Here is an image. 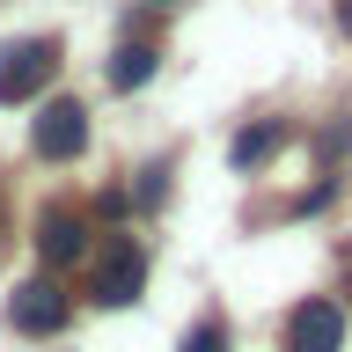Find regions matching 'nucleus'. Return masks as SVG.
Returning <instances> with one entry per match:
<instances>
[{
    "label": "nucleus",
    "instance_id": "obj_10",
    "mask_svg": "<svg viewBox=\"0 0 352 352\" xmlns=\"http://www.w3.org/2000/svg\"><path fill=\"white\" fill-rule=\"evenodd\" d=\"M162 198H169V169L154 162V169H140V191H132V206H140V213H154Z\"/></svg>",
    "mask_w": 352,
    "mask_h": 352
},
{
    "label": "nucleus",
    "instance_id": "obj_7",
    "mask_svg": "<svg viewBox=\"0 0 352 352\" xmlns=\"http://www.w3.org/2000/svg\"><path fill=\"white\" fill-rule=\"evenodd\" d=\"M279 140H286V125H272V118H264V125H242L235 147H228V162H235V169H264V162L279 154Z\"/></svg>",
    "mask_w": 352,
    "mask_h": 352
},
{
    "label": "nucleus",
    "instance_id": "obj_2",
    "mask_svg": "<svg viewBox=\"0 0 352 352\" xmlns=\"http://www.w3.org/2000/svg\"><path fill=\"white\" fill-rule=\"evenodd\" d=\"M66 316H74V294H66L59 279H22L15 294H8V323H15L22 338H59Z\"/></svg>",
    "mask_w": 352,
    "mask_h": 352
},
{
    "label": "nucleus",
    "instance_id": "obj_3",
    "mask_svg": "<svg viewBox=\"0 0 352 352\" xmlns=\"http://www.w3.org/2000/svg\"><path fill=\"white\" fill-rule=\"evenodd\" d=\"M140 286H147V257H140V242H132V235H118L103 250V264H96L88 294H96L103 308H125V301H140Z\"/></svg>",
    "mask_w": 352,
    "mask_h": 352
},
{
    "label": "nucleus",
    "instance_id": "obj_8",
    "mask_svg": "<svg viewBox=\"0 0 352 352\" xmlns=\"http://www.w3.org/2000/svg\"><path fill=\"white\" fill-rule=\"evenodd\" d=\"M154 81V52L147 44H118L110 52V88H147Z\"/></svg>",
    "mask_w": 352,
    "mask_h": 352
},
{
    "label": "nucleus",
    "instance_id": "obj_11",
    "mask_svg": "<svg viewBox=\"0 0 352 352\" xmlns=\"http://www.w3.org/2000/svg\"><path fill=\"white\" fill-rule=\"evenodd\" d=\"M338 30H345V37H352V0H338Z\"/></svg>",
    "mask_w": 352,
    "mask_h": 352
},
{
    "label": "nucleus",
    "instance_id": "obj_6",
    "mask_svg": "<svg viewBox=\"0 0 352 352\" xmlns=\"http://www.w3.org/2000/svg\"><path fill=\"white\" fill-rule=\"evenodd\" d=\"M37 250H44V264H74L88 250V213L81 206H44L37 213Z\"/></svg>",
    "mask_w": 352,
    "mask_h": 352
},
{
    "label": "nucleus",
    "instance_id": "obj_1",
    "mask_svg": "<svg viewBox=\"0 0 352 352\" xmlns=\"http://www.w3.org/2000/svg\"><path fill=\"white\" fill-rule=\"evenodd\" d=\"M52 74H59V44H52V37H15V44H0V103H30Z\"/></svg>",
    "mask_w": 352,
    "mask_h": 352
},
{
    "label": "nucleus",
    "instance_id": "obj_5",
    "mask_svg": "<svg viewBox=\"0 0 352 352\" xmlns=\"http://www.w3.org/2000/svg\"><path fill=\"white\" fill-rule=\"evenodd\" d=\"M345 345V308L338 301H301L286 316V352H338Z\"/></svg>",
    "mask_w": 352,
    "mask_h": 352
},
{
    "label": "nucleus",
    "instance_id": "obj_12",
    "mask_svg": "<svg viewBox=\"0 0 352 352\" xmlns=\"http://www.w3.org/2000/svg\"><path fill=\"white\" fill-rule=\"evenodd\" d=\"M147 8H176V0H147Z\"/></svg>",
    "mask_w": 352,
    "mask_h": 352
},
{
    "label": "nucleus",
    "instance_id": "obj_9",
    "mask_svg": "<svg viewBox=\"0 0 352 352\" xmlns=\"http://www.w3.org/2000/svg\"><path fill=\"white\" fill-rule=\"evenodd\" d=\"M176 352H228V323H220V316H206L198 330H184V345H176Z\"/></svg>",
    "mask_w": 352,
    "mask_h": 352
},
{
    "label": "nucleus",
    "instance_id": "obj_4",
    "mask_svg": "<svg viewBox=\"0 0 352 352\" xmlns=\"http://www.w3.org/2000/svg\"><path fill=\"white\" fill-rule=\"evenodd\" d=\"M30 147H37L44 162H74V154L88 147V110L74 103V96L44 103V110H37V125H30Z\"/></svg>",
    "mask_w": 352,
    "mask_h": 352
}]
</instances>
